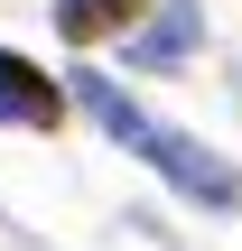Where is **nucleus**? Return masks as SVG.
Segmentation results:
<instances>
[{
    "label": "nucleus",
    "mask_w": 242,
    "mask_h": 251,
    "mask_svg": "<svg viewBox=\"0 0 242 251\" xmlns=\"http://www.w3.org/2000/svg\"><path fill=\"white\" fill-rule=\"evenodd\" d=\"M131 19H140V0H65V9H56V28H65L75 47H93V37L131 28Z\"/></svg>",
    "instance_id": "7ed1b4c3"
},
{
    "label": "nucleus",
    "mask_w": 242,
    "mask_h": 251,
    "mask_svg": "<svg viewBox=\"0 0 242 251\" xmlns=\"http://www.w3.org/2000/svg\"><path fill=\"white\" fill-rule=\"evenodd\" d=\"M65 84H75V102H84V112H93V121H103L121 149H140V158H149V168H159L177 196H196V205H242V177H233V168H224L205 140L159 130V121H149V112H140L121 84H112V75H65Z\"/></svg>",
    "instance_id": "f257e3e1"
},
{
    "label": "nucleus",
    "mask_w": 242,
    "mask_h": 251,
    "mask_svg": "<svg viewBox=\"0 0 242 251\" xmlns=\"http://www.w3.org/2000/svg\"><path fill=\"white\" fill-rule=\"evenodd\" d=\"M56 112H65V84H56L47 65H28V56L0 47V121H19V130H56Z\"/></svg>",
    "instance_id": "f03ea898"
}]
</instances>
